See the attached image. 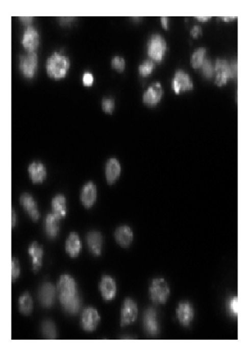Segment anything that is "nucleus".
Returning <instances> with one entry per match:
<instances>
[{
	"label": "nucleus",
	"instance_id": "obj_1",
	"mask_svg": "<svg viewBox=\"0 0 249 356\" xmlns=\"http://www.w3.org/2000/svg\"><path fill=\"white\" fill-rule=\"evenodd\" d=\"M70 68L69 57L55 52L47 57L45 70L49 78L55 81H61L66 78Z\"/></svg>",
	"mask_w": 249,
	"mask_h": 356
},
{
	"label": "nucleus",
	"instance_id": "obj_2",
	"mask_svg": "<svg viewBox=\"0 0 249 356\" xmlns=\"http://www.w3.org/2000/svg\"><path fill=\"white\" fill-rule=\"evenodd\" d=\"M167 49V42L163 36L158 34L151 36L147 45V54L152 61L155 63H161L165 56Z\"/></svg>",
	"mask_w": 249,
	"mask_h": 356
},
{
	"label": "nucleus",
	"instance_id": "obj_3",
	"mask_svg": "<svg viewBox=\"0 0 249 356\" xmlns=\"http://www.w3.org/2000/svg\"><path fill=\"white\" fill-rule=\"evenodd\" d=\"M171 290L168 282L163 277L153 279L149 287L151 300L155 303L165 304L169 298Z\"/></svg>",
	"mask_w": 249,
	"mask_h": 356
},
{
	"label": "nucleus",
	"instance_id": "obj_4",
	"mask_svg": "<svg viewBox=\"0 0 249 356\" xmlns=\"http://www.w3.org/2000/svg\"><path fill=\"white\" fill-rule=\"evenodd\" d=\"M57 291L61 304L66 303L78 293L74 278L69 275H62L59 279Z\"/></svg>",
	"mask_w": 249,
	"mask_h": 356
},
{
	"label": "nucleus",
	"instance_id": "obj_5",
	"mask_svg": "<svg viewBox=\"0 0 249 356\" xmlns=\"http://www.w3.org/2000/svg\"><path fill=\"white\" fill-rule=\"evenodd\" d=\"M38 63V55L36 52H27L19 57V71L26 79H33L37 73Z\"/></svg>",
	"mask_w": 249,
	"mask_h": 356
},
{
	"label": "nucleus",
	"instance_id": "obj_6",
	"mask_svg": "<svg viewBox=\"0 0 249 356\" xmlns=\"http://www.w3.org/2000/svg\"><path fill=\"white\" fill-rule=\"evenodd\" d=\"M194 89V83L190 75L183 70H178L172 80V90L175 94H179Z\"/></svg>",
	"mask_w": 249,
	"mask_h": 356
},
{
	"label": "nucleus",
	"instance_id": "obj_7",
	"mask_svg": "<svg viewBox=\"0 0 249 356\" xmlns=\"http://www.w3.org/2000/svg\"><path fill=\"white\" fill-rule=\"evenodd\" d=\"M138 316L137 303L130 298L124 299L121 308L120 326L122 327L135 322Z\"/></svg>",
	"mask_w": 249,
	"mask_h": 356
},
{
	"label": "nucleus",
	"instance_id": "obj_8",
	"mask_svg": "<svg viewBox=\"0 0 249 356\" xmlns=\"http://www.w3.org/2000/svg\"><path fill=\"white\" fill-rule=\"evenodd\" d=\"M163 94V88L161 83L160 82H155L143 93L142 102L148 107H155L160 104Z\"/></svg>",
	"mask_w": 249,
	"mask_h": 356
},
{
	"label": "nucleus",
	"instance_id": "obj_9",
	"mask_svg": "<svg viewBox=\"0 0 249 356\" xmlns=\"http://www.w3.org/2000/svg\"><path fill=\"white\" fill-rule=\"evenodd\" d=\"M40 43V36L34 26L26 28L21 39V44L27 52H35Z\"/></svg>",
	"mask_w": 249,
	"mask_h": 356
},
{
	"label": "nucleus",
	"instance_id": "obj_10",
	"mask_svg": "<svg viewBox=\"0 0 249 356\" xmlns=\"http://www.w3.org/2000/svg\"><path fill=\"white\" fill-rule=\"evenodd\" d=\"M101 319V316L96 309L87 308L82 313L80 324L85 331L93 332L97 327Z\"/></svg>",
	"mask_w": 249,
	"mask_h": 356
},
{
	"label": "nucleus",
	"instance_id": "obj_11",
	"mask_svg": "<svg viewBox=\"0 0 249 356\" xmlns=\"http://www.w3.org/2000/svg\"><path fill=\"white\" fill-rule=\"evenodd\" d=\"M176 316L182 326H189L194 318V307L191 302L187 300L180 302L176 308Z\"/></svg>",
	"mask_w": 249,
	"mask_h": 356
},
{
	"label": "nucleus",
	"instance_id": "obj_12",
	"mask_svg": "<svg viewBox=\"0 0 249 356\" xmlns=\"http://www.w3.org/2000/svg\"><path fill=\"white\" fill-rule=\"evenodd\" d=\"M143 326L149 336H155L160 333V324L157 319V310L155 308H147L144 313Z\"/></svg>",
	"mask_w": 249,
	"mask_h": 356
},
{
	"label": "nucleus",
	"instance_id": "obj_13",
	"mask_svg": "<svg viewBox=\"0 0 249 356\" xmlns=\"http://www.w3.org/2000/svg\"><path fill=\"white\" fill-rule=\"evenodd\" d=\"M99 291L105 300H114L117 295V287L115 280L109 275H103L99 285Z\"/></svg>",
	"mask_w": 249,
	"mask_h": 356
},
{
	"label": "nucleus",
	"instance_id": "obj_14",
	"mask_svg": "<svg viewBox=\"0 0 249 356\" xmlns=\"http://www.w3.org/2000/svg\"><path fill=\"white\" fill-rule=\"evenodd\" d=\"M56 289L52 283L42 284L39 289L38 298L44 308H51L55 302Z\"/></svg>",
	"mask_w": 249,
	"mask_h": 356
},
{
	"label": "nucleus",
	"instance_id": "obj_15",
	"mask_svg": "<svg viewBox=\"0 0 249 356\" xmlns=\"http://www.w3.org/2000/svg\"><path fill=\"white\" fill-rule=\"evenodd\" d=\"M122 167L117 158H112L108 160L105 167V174L108 184L110 185L115 184L120 177Z\"/></svg>",
	"mask_w": 249,
	"mask_h": 356
},
{
	"label": "nucleus",
	"instance_id": "obj_16",
	"mask_svg": "<svg viewBox=\"0 0 249 356\" xmlns=\"http://www.w3.org/2000/svg\"><path fill=\"white\" fill-rule=\"evenodd\" d=\"M96 195H97L96 186L93 182L90 181L83 186L80 194V200L86 208H91L96 202Z\"/></svg>",
	"mask_w": 249,
	"mask_h": 356
},
{
	"label": "nucleus",
	"instance_id": "obj_17",
	"mask_svg": "<svg viewBox=\"0 0 249 356\" xmlns=\"http://www.w3.org/2000/svg\"><path fill=\"white\" fill-rule=\"evenodd\" d=\"M21 206L23 207L24 210L29 214V216L34 221H38L40 218L38 207L37 202L34 200L33 196L31 194L23 193L21 195L19 199Z\"/></svg>",
	"mask_w": 249,
	"mask_h": 356
},
{
	"label": "nucleus",
	"instance_id": "obj_18",
	"mask_svg": "<svg viewBox=\"0 0 249 356\" xmlns=\"http://www.w3.org/2000/svg\"><path fill=\"white\" fill-rule=\"evenodd\" d=\"M114 238L119 246L123 248L129 247L134 240L132 228L127 225L117 227L114 233Z\"/></svg>",
	"mask_w": 249,
	"mask_h": 356
},
{
	"label": "nucleus",
	"instance_id": "obj_19",
	"mask_svg": "<svg viewBox=\"0 0 249 356\" xmlns=\"http://www.w3.org/2000/svg\"><path fill=\"white\" fill-rule=\"evenodd\" d=\"M29 177L34 184H42L47 177V170L45 165L38 161H34L28 168Z\"/></svg>",
	"mask_w": 249,
	"mask_h": 356
},
{
	"label": "nucleus",
	"instance_id": "obj_20",
	"mask_svg": "<svg viewBox=\"0 0 249 356\" xmlns=\"http://www.w3.org/2000/svg\"><path fill=\"white\" fill-rule=\"evenodd\" d=\"M86 243L88 249L93 255L99 256L103 249V235L98 231H91L86 235Z\"/></svg>",
	"mask_w": 249,
	"mask_h": 356
},
{
	"label": "nucleus",
	"instance_id": "obj_21",
	"mask_svg": "<svg viewBox=\"0 0 249 356\" xmlns=\"http://www.w3.org/2000/svg\"><path fill=\"white\" fill-rule=\"evenodd\" d=\"M52 212L57 218H65L67 215V200L66 197L64 194H56L52 202Z\"/></svg>",
	"mask_w": 249,
	"mask_h": 356
},
{
	"label": "nucleus",
	"instance_id": "obj_22",
	"mask_svg": "<svg viewBox=\"0 0 249 356\" xmlns=\"http://www.w3.org/2000/svg\"><path fill=\"white\" fill-rule=\"evenodd\" d=\"M29 256L32 259V267L34 271L37 272L42 266V259H43V248L39 245V243L34 241L31 243L28 249Z\"/></svg>",
	"mask_w": 249,
	"mask_h": 356
},
{
	"label": "nucleus",
	"instance_id": "obj_23",
	"mask_svg": "<svg viewBox=\"0 0 249 356\" xmlns=\"http://www.w3.org/2000/svg\"><path fill=\"white\" fill-rule=\"evenodd\" d=\"M82 249V242L78 233L72 232L68 235L65 242V250L70 257L76 258L80 255Z\"/></svg>",
	"mask_w": 249,
	"mask_h": 356
},
{
	"label": "nucleus",
	"instance_id": "obj_24",
	"mask_svg": "<svg viewBox=\"0 0 249 356\" xmlns=\"http://www.w3.org/2000/svg\"><path fill=\"white\" fill-rule=\"evenodd\" d=\"M60 219L52 213L47 214L45 219V234L49 238L54 239L58 235L60 230Z\"/></svg>",
	"mask_w": 249,
	"mask_h": 356
},
{
	"label": "nucleus",
	"instance_id": "obj_25",
	"mask_svg": "<svg viewBox=\"0 0 249 356\" xmlns=\"http://www.w3.org/2000/svg\"><path fill=\"white\" fill-rule=\"evenodd\" d=\"M215 71L217 72L215 85L218 86H223L224 84H226L228 78L230 76V72H229V69L226 62L217 60L215 64Z\"/></svg>",
	"mask_w": 249,
	"mask_h": 356
},
{
	"label": "nucleus",
	"instance_id": "obj_26",
	"mask_svg": "<svg viewBox=\"0 0 249 356\" xmlns=\"http://www.w3.org/2000/svg\"><path fill=\"white\" fill-rule=\"evenodd\" d=\"M34 309L32 297L29 292L22 294L19 298V310L24 316H29Z\"/></svg>",
	"mask_w": 249,
	"mask_h": 356
},
{
	"label": "nucleus",
	"instance_id": "obj_27",
	"mask_svg": "<svg viewBox=\"0 0 249 356\" xmlns=\"http://www.w3.org/2000/svg\"><path fill=\"white\" fill-rule=\"evenodd\" d=\"M206 49L200 48L196 49L191 57V65L194 69L201 68L205 60H206Z\"/></svg>",
	"mask_w": 249,
	"mask_h": 356
},
{
	"label": "nucleus",
	"instance_id": "obj_28",
	"mask_svg": "<svg viewBox=\"0 0 249 356\" xmlns=\"http://www.w3.org/2000/svg\"><path fill=\"white\" fill-rule=\"evenodd\" d=\"M62 306L64 310L68 314H77L80 311V307H81V300H80L78 294H77L73 298H70L66 303L62 304Z\"/></svg>",
	"mask_w": 249,
	"mask_h": 356
},
{
	"label": "nucleus",
	"instance_id": "obj_29",
	"mask_svg": "<svg viewBox=\"0 0 249 356\" xmlns=\"http://www.w3.org/2000/svg\"><path fill=\"white\" fill-rule=\"evenodd\" d=\"M42 332L47 339H55L57 337V329L55 323L51 320L44 321L42 324Z\"/></svg>",
	"mask_w": 249,
	"mask_h": 356
},
{
	"label": "nucleus",
	"instance_id": "obj_30",
	"mask_svg": "<svg viewBox=\"0 0 249 356\" xmlns=\"http://www.w3.org/2000/svg\"><path fill=\"white\" fill-rule=\"evenodd\" d=\"M155 68V62L152 61V60H145V61L142 62V63L139 65V73H140V76L145 78V77L149 76V75L152 74Z\"/></svg>",
	"mask_w": 249,
	"mask_h": 356
},
{
	"label": "nucleus",
	"instance_id": "obj_31",
	"mask_svg": "<svg viewBox=\"0 0 249 356\" xmlns=\"http://www.w3.org/2000/svg\"><path fill=\"white\" fill-rule=\"evenodd\" d=\"M111 68L117 72H123L126 69V60L122 57L115 56L111 61Z\"/></svg>",
	"mask_w": 249,
	"mask_h": 356
},
{
	"label": "nucleus",
	"instance_id": "obj_32",
	"mask_svg": "<svg viewBox=\"0 0 249 356\" xmlns=\"http://www.w3.org/2000/svg\"><path fill=\"white\" fill-rule=\"evenodd\" d=\"M102 109L106 114H112L115 109V101L112 98H104L102 101Z\"/></svg>",
	"mask_w": 249,
	"mask_h": 356
},
{
	"label": "nucleus",
	"instance_id": "obj_33",
	"mask_svg": "<svg viewBox=\"0 0 249 356\" xmlns=\"http://www.w3.org/2000/svg\"><path fill=\"white\" fill-rule=\"evenodd\" d=\"M202 68V71L203 75H204L205 78H212L213 75H214V71H215V68L213 67L212 63L209 59H206L205 60L204 63L201 67Z\"/></svg>",
	"mask_w": 249,
	"mask_h": 356
},
{
	"label": "nucleus",
	"instance_id": "obj_34",
	"mask_svg": "<svg viewBox=\"0 0 249 356\" xmlns=\"http://www.w3.org/2000/svg\"><path fill=\"white\" fill-rule=\"evenodd\" d=\"M82 83L85 87H92L94 84V76L91 71H86L82 77Z\"/></svg>",
	"mask_w": 249,
	"mask_h": 356
},
{
	"label": "nucleus",
	"instance_id": "obj_35",
	"mask_svg": "<svg viewBox=\"0 0 249 356\" xmlns=\"http://www.w3.org/2000/svg\"><path fill=\"white\" fill-rule=\"evenodd\" d=\"M11 276H12V282H14L20 275V266H19V261L15 258L12 259V271H11Z\"/></svg>",
	"mask_w": 249,
	"mask_h": 356
},
{
	"label": "nucleus",
	"instance_id": "obj_36",
	"mask_svg": "<svg viewBox=\"0 0 249 356\" xmlns=\"http://www.w3.org/2000/svg\"><path fill=\"white\" fill-rule=\"evenodd\" d=\"M190 34H191V36L193 37V38L197 39L200 36H201L203 34L202 29H201V26H194V27L191 29Z\"/></svg>",
	"mask_w": 249,
	"mask_h": 356
},
{
	"label": "nucleus",
	"instance_id": "obj_37",
	"mask_svg": "<svg viewBox=\"0 0 249 356\" xmlns=\"http://www.w3.org/2000/svg\"><path fill=\"white\" fill-rule=\"evenodd\" d=\"M230 310L233 314L237 315V298H234L232 300V302L230 303Z\"/></svg>",
	"mask_w": 249,
	"mask_h": 356
},
{
	"label": "nucleus",
	"instance_id": "obj_38",
	"mask_svg": "<svg viewBox=\"0 0 249 356\" xmlns=\"http://www.w3.org/2000/svg\"><path fill=\"white\" fill-rule=\"evenodd\" d=\"M20 19L21 22L24 24V26H27V27L30 26L31 22L33 21V17H30V16H24V17H19Z\"/></svg>",
	"mask_w": 249,
	"mask_h": 356
},
{
	"label": "nucleus",
	"instance_id": "obj_39",
	"mask_svg": "<svg viewBox=\"0 0 249 356\" xmlns=\"http://www.w3.org/2000/svg\"><path fill=\"white\" fill-rule=\"evenodd\" d=\"M160 22H161L162 27H163L165 30H168V27H169V24H168V17L163 16V17L160 18Z\"/></svg>",
	"mask_w": 249,
	"mask_h": 356
},
{
	"label": "nucleus",
	"instance_id": "obj_40",
	"mask_svg": "<svg viewBox=\"0 0 249 356\" xmlns=\"http://www.w3.org/2000/svg\"><path fill=\"white\" fill-rule=\"evenodd\" d=\"M194 18L196 20L199 21V22H206L210 20L211 16H196V17Z\"/></svg>",
	"mask_w": 249,
	"mask_h": 356
},
{
	"label": "nucleus",
	"instance_id": "obj_41",
	"mask_svg": "<svg viewBox=\"0 0 249 356\" xmlns=\"http://www.w3.org/2000/svg\"><path fill=\"white\" fill-rule=\"evenodd\" d=\"M16 222V212H15V210H14V209H13V210H12V226L13 227L15 226Z\"/></svg>",
	"mask_w": 249,
	"mask_h": 356
}]
</instances>
